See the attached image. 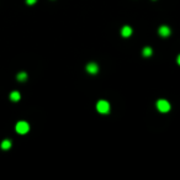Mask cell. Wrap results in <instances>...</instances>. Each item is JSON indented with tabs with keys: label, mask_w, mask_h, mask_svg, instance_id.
I'll return each mask as SVG.
<instances>
[{
	"label": "cell",
	"mask_w": 180,
	"mask_h": 180,
	"mask_svg": "<svg viewBox=\"0 0 180 180\" xmlns=\"http://www.w3.org/2000/svg\"><path fill=\"white\" fill-rule=\"evenodd\" d=\"M152 54H153V49H152V47H144L142 49V56L143 57L148 58V57L152 56Z\"/></svg>",
	"instance_id": "cell-9"
},
{
	"label": "cell",
	"mask_w": 180,
	"mask_h": 180,
	"mask_svg": "<svg viewBox=\"0 0 180 180\" xmlns=\"http://www.w3.org/2000/svg\"><path fill=\"white\" fill-rule=\"evenodd\" d=\"M96 110H98V112L100 114H109L110 112V104H109V101H106V100H99L98 101V104H96Z\"/></svg>",
	"instance_id": "cell-1"
},
{
	"label": "cell",
	"mask_w": 180,
	"mask_h": 180,
	"mask_svg": "<svg viewBox=\"0 0 180 180\" xmlns=\"http://www.w3.org/2000/svg\"><path fill=\"white\" fill-rule=\"evenodd\" d=\"M170 107H172V105H170V103L168 100L160 99V100L157 101V109H158V111H160V112H163V114L168 112L170 110Z\"/></svg>",
	"instance_id": "cell-2"
},
{
	"label": "cell",
	"mask_w": 180,
	"mask_h": 180,
	"mask_svg": "<svg viewBox=\"0 0 180 180\" xmlns=\"http://www.w3.org/2000/svg\"><path fill=\"white\" fill-rule=\"evenodd\" d=\"M9 98H10V100L14 101V103H17V101H20L21 95H20L19 91L14 90V91H11V93H10V96H9Z\"/></svg>",
	"instance_id": "cell-7"
},
{
	"label": "cell",
	"mask_w": 180,
	"mask_h": 180,
	"mask_svg": "<svg viewBox=\"0 0 180 180\" xmlns=\"http://www.w3.org/2000/svg\"><path fill=\"white\" fill-rule=\"evenodd\" d=\"M37 3V0H26V4L27 5H35Z\"/></svg>",
	"instance_id": "cell-11"
},
{
	"label": "cell",
	"mask_w": 180,
	"mask_h": 180,
	"mask_svg": "<svg viewBox=\"0 0 180 180\" xmlns=\"http://www.w3.org/2000/svg\"><path fill=\"white\" fill-rule=\"evenodd\" d=\"M85 69H86V72L89 73V74H96V73L99 72V66L95 62H89L86 64Z\"/></svg>",
	"instance_id": "cell-4"
},
{
	"label": "cell",
	"mask_w": 180,
	"mask_h": 180,
	"mask_svg": "<svg viewBox=\"0 0 180 180\" xmlns=\"http://www.w3.org/2000/svg\"><path fill=\"white\" fill-rule=\"evenodd\" d=\"M16 79L19 81H26L27 80V73L26 72H19V74L16 75Z\"/></svg>",
	"instance_id": "cell-10"
},
{
	"label": "cell",
	"mask_w": 180,
	"mask_h": 180,
	"mask_svg": "<svg viewBox=\"0 0 180 180\" xmlns=\"http://www.w3.org/2000/svg\"><path fill=\"white\" fill-rule=\"evenodd\" d=\"M11 146H12V143L10 140H4L1 142V144H0V147H1V149L3 151H9L11 148Z\"/></svg>",
	"instance_id": "cell-8"
},
{
	"label": "cell",
	"mask_w": 180,
	"mask_h": 180,
	"mask_svg": "<svg viewBox=\"0 0 180 180\" xmlns=\"http://www.w3.org/2000/svg\"><path fill=\"white\" fill-rule=\"evenodd\" d=\"M177 62H178V64H179V66H180V54H179V56H178V59H177Z\"/></svg>",
	"instance_id": "cell-12"
},
{
	"label": "cell",
	"mask_w": 180,
	"mask_h": 180,
	"mask_svg": "<svg viewBox=\"0 0 180 180\" xmlns=\"http://www.w3.org/2000/svg\"><path fill=\"white\" fill-rule=\"evenodd\" d=\"M15 130L19 135H26V133L30 131V125L26 121H19L15 126Z\"/></svg>",
	"instance_id": "cell-3"
},
{
	"label": "cell",
	"mask_w": 180,
	"mask_h": 180,
	"mask_svg": "<svg viewBox=\"0 0 180 180\" xmlns=\"http://www.w3.org/2000/svg\"><path fill=\"white\" fill-rule=\"evenodd\" d=\"M158 34L160 37H169L170 34H172V30H170L168 26H160L158 30Z\"/></svg>",
	"instance_id": "cell-5"
},
{
	"label": "cell",
	"mask_w": 180,
	"mask_h": 180,
	"mask_svg": "<svg viewBox=\"0 0 180 180\" xmlns=\"http://www.w3.org/2000/svg\"><path fill=\"white\" fill-rule=\"evenodd\" d=\"M132 29L130 26H123L122 29H121V36L122 37H125V38H127V37H130V36L132 35Z\"/></svg>",
	"instance_id": "cell-6"
}]
</instances>
